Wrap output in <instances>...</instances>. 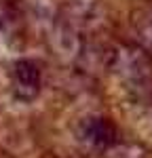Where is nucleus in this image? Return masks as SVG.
I'll list each match as a JSON object with an SVG mask.
<instances>
[{"instance_id":"nucleus-1","label":"nucleus","mask_w":152,"mask_h":158,"mask_svg":"<svg viewBox=\"0 0 152 158\" xmlns=\"http://www.w3.org/2000/svg\"><path fill=\"white\" fill-rule=\"evenodd\" d=\"M13 80H15V89L19 97L32 99L40 89V70L34 61L19 59L13 68Z\"/></svg>"},{"instance_id":"nucleus-2","label":"nucleus","mask_w":152,"mask_h":158,"mask_svg":"<svg viewBox=\"0 0 152 158\" xmlns=\"http://www.w3.org/2000/svg\"><path fill=\"white\" fill-rule=\"evenodd\" d=\"M80 135L82 139H87L91 146L97 148H108L116 141V129L108 118L101 116H93V118H85L80 124Z\"/></svg>"},{"instance_id":"nucleus-3","label":"nucleus","mask_w":152,"mask_h":158,"mask_svg":"<svg viewBox=\"0 0 152 158\" xmlns=\"http://www.w3.org/2000/svg\"><path fill=\"white\" fill-rule=\"evenodd\" d=\"M116 68H120L123 76L131 78H144L148 74V63L144 59V55L135 49H120L116 53Z\"/></svg>"},{"instance_id":"nucleus-4","label":"nucleus","mask_w":152,"mask_h":158,"mask_svg":"<svg viewBox=\"0 0 152 158\" xmlns=\"http://www.w3.org/2000/svg\"><path fill=\"white\" fill-rule=\"evenodd\" d=\"M133 34L144 53L152 55V11H144L133 19Z\"/></svg>"}]
</instances>
